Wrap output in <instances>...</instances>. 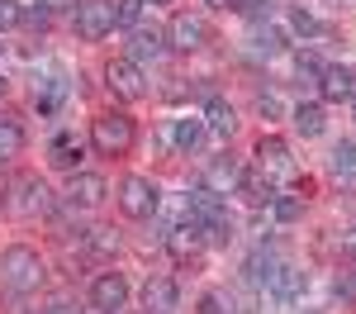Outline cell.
<instances>
[{"mask_svg": "<svg viewBox=\"0 0 356 314\" xmlns=\"http://www.w3.org/2000/svg\"><path fill=\"white\" fill-rule=\"evenodd\" d=\"M43 276H48V267H43L38 248L10 243V248L0 253V285H5L10 295H33V290L43 285Z\"/></svg>", "mask_w": 356, "mask_h": 314, "instance_id": "6da1fadb", "label": "cell"}, {"mask_svg": "<svg viewBox=\"0 0 356 314\" xmlns=\"http://www.w3.org/2000/svg\"><path fill=\"white\" fill-rule=\"evenodd\" d=\"M90 148L100 157H129L138 148V124L124 110H100L90 119Z\"/></svg>", "mask_w": 356, "mask_h": 314, "instance_id": "7a4b0ae2", "label": "cell"}, {"mask_svg": "<svg viewBox=\"0 0 356 314\" xmlns=\"http://www.w3.org/2000/svg\"><path fill=\"white\" fill-rule=\"evenodd\" d=\"M252 162H257V176H266L271 186H295L300 181V167H295V157H290V143L266 134V139L252 148Z\"/></svg>", "mask_w": 356, "mask_h": 314, "instance_id": "3957f363", "label": "cell"}, {"mask_svg": "<svg viewBox=\"0 0 356 314\" xmlns=\"http://www.w3.org/2000/svg\"><path fill=\"white\" fill-rule=\"evenodd\" d=\"M119 210H124L129 219H152V214L162 210L157 181H152V176H124V181H119Z\"/></svg>", "mask_w": 356, "mask_h": 314, "instance_id": "277c9868", "label": "cell"}, {"mask_svg": "<svg viewBox=\"0 0 356 314\" xmlns=\"http://www.w3.org/2000/svg\"><path fill=\"white\" fill-rule=\"evenodd\" d=\"M72 24H76V38H86V43L110 38L114 33V0H76Z\"/></svg>", "mask_w": 356, "mask_h": 314, "instance_id": "5b68a950", "label": "cell"}, {"mask_svg": "<svg viewBox=\"0 0 356 314\" xmlns=\"http://www.w3.org/2000/svg\"><path fill=\"white\" fill-rule=\"evenodd\" d=\"M209 38H214V29L204 24V15H171V24H166V48L171 53H200V48H209Z\"/></svg>", "mask_w": 356, "mask_h": 314, "instance_id": "8992f818", "label": "cell"}, {"mask_svg": "<svg viewBox=\"0 0 356 314\" xmlns=\"http://www.w3.org/2000/svg\"><path fill=\"white\" fill-rule=\"evenodd\" d=\"M105 86H110L114 100H124V105H138L147 95V77H143V67L129 62V57H114L110 67H105Z\"/></svg>", "mask_w": 356, "mask_h": 314, "instance_id": "52a82bcc", "label": "cell"}, {"mask_svg": "<svg viewBox=\"0 0 356 314\" xmlns=\"http://www.w3.org/2000/svg\"><path fill=\"white\" fill-rule=\"evenodd\" d=\"M10 210H15L19 219H38V214H48V210H53V191H48V181H43V176H19V181L10 186Z\"/></svg>", "mask_w": 356, "mask_h": 314, "instance_id": "ba28073f", "label": "cell"}, {"mask_svg": "<svg viewBox=\"0 0 356 314\" xmlns=\"http://www.w3.org/2000/svg\"><path fill=\"white\" fill-rule=\"evenodd\" d=\"M124 305H129V276H124V272H100V276L90 281V310L124 314Z\"/></svg>", "mask_w": 356, "mask_h": 314, "instance_id": "9c48e42d", "label": "cell"}, {"mask_svg": "<svg viewBox=\"0 0 356 314\" xmlns=\"http://www.w3.org/2000/svg\"><path fill=\"white\" fill-rule=\"evenodd\" d=\"M261 290L271 295L275 305H295V300H304V290H309V276H304L300 267H290V262H275V272L261 281Z\"/></svg>", "mask_w": 356, "mask_h": 314, "instance_id": "30bf717a", "label": "cell"}, {"mask_svg": "<svg viewBox=\"0 0 356 314\" xmlns=\"http://www.w3.org/2000/svg\"><path fill=\"white\" fill-rule=\"evenodd\" d=\"M105 200H110L105 176H95V171H76L72 176V186H67V205L72 210H100Z\"/></svg>", "mask_w": 356, "mask_h": 314, "instance_id": "8fae6325", "label": "cell"}, {"mask_svg": "<svg viewBox=\"0 0 356 314\" xmlns=\"http://www.w3.org/2000/svg\"><path fill=\"white\" fill-rule=\"evenodd\" d=\"M200 248H204V224H195L191 214L171 228V233H166V253L176 257V262H191V257H200Z\"/></svg>", "mask_w": 356, "mask_h": 314, "instance_id": "7c38bea8", "label": "cell"}, {"mask_svg": "<svg viewBox=\"0 0 356 314\" xmlns=\"http://www.w3.org/2000/svg\"><path fill=\"white\" fill-rule=\"evenodd\" d=\"M181 305V290L171 276H147L143 281V314H176Z\"/></svg>", "mask_w": 356, "mask_h": 314, "instance_id": "4fadbf2b", "label": "cell"}, {"mask_svg": "<svg viewBox=\"0 0 356 314\" xmlns=\"http://www.w3.org/2000/svg\"><path fill=\"white\" fill-rule=\"evenodd\" d=\"M48 162H53L57 171H72V176H76V171H81V162H86V143L76 139L72 129H62V134L48 143Z\"/></svg>", "mask_w": 356, "mask_h": 314, "instance_id": "5bb4252c", "label": "cell"}, {"mask_svg": "<svg viewBox=\"0 0 356 314\" xmlns=\"http://www.w3.org/2000/svg\"><path fill=\"white\" fill-rule=\"evenodd\" d=\"M318 95L323 100H352L356 95V72L352 67H342V62H332V67H323V77H318Z\"/></svg>", "mask_w": 356, "mask_h": 314, "instance_id": "9a60e30c", "label": "cell"}, {"mask_svg": "<svg viewBox=\"0 0 356 314\" xmlns=\"http://www.w3.org/2000/svg\"><path fill=\"white\" fill-rule=\"evenodd\" d=\"M238 181H243L238 157H214V162L204 167V181H200V186H209L214 196H228V191H238Z\"/></svg>", "mask_w": 356, "mask_h": 314, "instance_id": "2e32d148", "label": "cell"}, {"mask_svg": "<svg viewBox=\"0 0 356 314\" xmlns=\"http://www.w3.org/2000/svg\"><path fill=\"white\" fill-rule=\"evenodd\" d=\"M200 119H204V129H209V134H219V139H233V134H238V110H233L223 95H214V100L204 105Z\"/></svg>", "mask_w": 356, "mask_h": 314, "instance_id": "e0dca14e", "label": "cell"}, {"mask_svg": "<svg viewBox=\"0 0 356 314\" xmlns=\"http://www.w3.org/2000/svg\"><path fill=\"white\" fill-rule=\"evenodd\" d=\"M223 210H228V205H223V200L214 196L209 186H195V191H186V214H191L195 224H209V219H219Z\"/></svg>", "mask_w": 356, "mask_h": 314, "instance_id": "ac0fdd59", "label": "cell"}, {"mask_svg": "<svg viewBox=\"0 0 356 314\" xmlns=\"http://www.w3.org/2000/svg\"><path fill=\"white\" fill-rule=\"evenodd\" d=\"M166 53V33H157V29H134V38H129V62H157V57Z\"/></svg>", "mask_w": 356, "mask_h": 314, "instance_id": "d6986e66", "label": "cell"}, {"mask_svg": "<svg viewBox=\"0 0 356 314\" xmlns=\"http://www.w3.org/2000/svg\"><path fill=\"white\" fill-rule=\"evenodd\" d=\"M24 124L15 119V114H0V167H10L19 152H24Z\"/></svg>", "mask_w": 356, "mask_h": 314, "instance_id": "ffe728a7", "label": "cell"}, {"mask_svg": "<svg viewBox=\"0 0 356 314\" xmlns=\"http://www.w3.org/2000/svg\"><path fill=\"white\" fill-rule=\"evenodd\" d=\"M204 134H209V129H204V119H200V114H186V119H176V124H171V143H176V152H186V157L204 143Z\"/></svg>", "mask_w": 356, "mask_h": 314, "instance_id": "44dd1931", "label": "cell"}, {"mask_svg": "<svg viewBox=\"0 0 356 314\" xmlns=\"http://www.w3.org/2000/svg\"><path fill=\"white\" fill-rule=\"evenodd\" d=\"M290 124H295V134H300V139H318V134L328 129L323 105H295V110H290Z\"/></svg>", "mask_w": 356, "mask_h": 314, "instance_id": "7402d4cb", "label": "cell"}, {"mask_svg": "<svg viewBox=\"0 0 356 314\" xmlns=\"http://www.w3.org/2000/svg\"><path fill=\"white\" fill-rule=\"evenodd\" d=\"M238 191L247 196V205H252V210H271V200H275V186L266 181V176H257V171H252V176L243 171V181H238Z\"/></svg>", "mask_w": 356, "mask_h": 314, "instance_id": "603a6c76", "label": "cell"}, {"mask_svg": "<svg viewBox=\"0 0 356 314\" xmlns=\"http://www.w3.org/2000/svg\"><path fill=\"white\" fill-rule=\"evenodd\" d=\"M62 95H67V77H62V72H53L48 81L38 86V95H33V100H38V110H43V114H53L57 105H62Z\"/></svg>", "mask_w": 356, "mask_h": 314, "instance_id": "cb8c5ba5", "label": "cell"}, {"mask_svg": "<svg viewBox=\"0 0 356 314\" xmlns=\"http://www.w3.org/2000/svg\"><path fill=\"white\" fill-rule=\"evenodd\" d=\"M271 219H280V224L304 219V196H275L271 200Z\"/></svg>", "mask_w": 356, "mask_h": 314, "instance_id": "d4e9b609", "label": "cell"}, {"mask_svg": "<svg viewBox=\"0 0 356 314\" xmlns=\"http://www.w3.org/2000/svg\"><path fill=\"white\" fill-rule=\"evenodd\" d=\"M147 0H114V29H138Z\"/></svg>", "mask_w": 356, "mask_h": 314, "instance_id": "484cf974", "label": "cell"}, {"mask_svg": "<svg viewBox=\"0 0 356 314\" xmlns=\"http://www.w3.org/2000/svg\"><path fill=\"white\" fill-rule=\"evenodd\" d=\"M332 171L337 176H356V143L352 139H342L332 148Z\"/></svg>", "mask_w": 356, "mask_h": 314, "instance_id": "4316f807", "label": "cell"}, {"mask_svg": "<svg viewBox=\"0 0 356 314\" xmlns=\"http://www.w3.org/2000/svg\"><path fill=\"white\" fill-rule=\"evenodd\" d=\"M252 48H257V53H266V57H271V53H280V48H285V38H280V29H271V24H266V29H257V38H252Z\"/></svg>", "mask_w": 356, "mask_h": 314, "instance_id": "83f0119b", "label": "cell"}, {"mask_svg": "<svg viewBox=\"0 0 356 314\" xmlns=\"http://www.w3.org/2000/svg\"><path fill=\"white\" fill-rule=\"evenodd\" d=\"M19 24H24V5L19 0H0V33H10Z\"/></svg>", "mask_w": 356, "mask_h": 314, "instance_id": "f1b7e54d", "label": "cell"}, {"mask_svg": "<svg viewBox=\"0 0 356 314\" xmlns=\"http://www.w3.org/2000/svg\"><path fill=\"white\" fill-rule=\"evenodd\" d=\"M290 24H295V33H304V38H309V33H323V24H318L304 5H295V10H290Z\"/></svg>", "mask_w": 356, "mask_h": 314, "instance_id": "f546056e", "label": "cell"}, {"mask_svg": "<svg viewBox=\"0 0 356 314\" xmlns=\"http://www.w3.org/2000/svg\"><path fill=\"white\" fill-rule=\"evenodd\" d=\"M295 67H300V77H314V81L323 77V62L309 53V48H300V53H295Z\"/></svg>", "mask_w": 356, "mask_h": 314, "instance_id": "4dcf8cb0", "label": "cell"}, {"mask_svg": "<svg viewBox=\"0 0 356 314\" xmlns=\"http://www.w3.org/2000/svg\"><path fill=\"white\" fill-rule=\"evenodd\" d=\"M228 310H233V300H228L223 290H209V295L200 300V314H228Z\"/></svg>", "mask_w": 356, "mask_h": 314, "instance_id": "1f68e13d", "label": "cell"}, {"mask_svg": "<svg viewBox=\"0 0 356 314\" xmlns=\"http://www.w3.org/2000/svg\"><path fill=\"white\" fill-rule=\"evenodd\" d=\"M233 10H238V15H247V19H261V15L271 10V0H233Z\"/></svg>", "mask_w": 356, "mask_h": 314, "instance_id": "d6a6232c", "label": "cell"}, {"mask_svg": "<svg viewBox=\"0 0 356 314\" xmlns=\"http://www.w3.org/2000/svg\"><path fill=\"white\" fill-rule=\"evenodd\" d=\"M337 295L356 305V272H342V276H337Z\"/></svg>", "mask_w": 356, "mask_h": 314, "instance_id": "836d02e7", "label": "cell"}, {"mask_svg": "<svg viewBox=\"0 0 356 314\" xmlns=\"http://www.w3.org/2000/svg\"><path fill=\"white\" fill-rule=\"evenodd\" d=\"M38 314H76V305H72V300H48Z\"/></svg>", "mask_w": 356, "mask_h": 314, "instance_id": "e575fe53", "label": "cell"}, {"mask_svg": "<svg viewBox=\"0 0 356 314\" xmlns=\"http://www.w3.org/2000/svg\"><path fill=\"white\" fill-rule=\"evenodd\" d=\"M257 105H261V114H285V105H280V100H275V95H261V100H257Z\"/></svg>", "mask_w": 356, "mask_h": 314, "instance_id": "d590c367", "label": "cell"}, {"mask_svg": "<svg viewBox=\"0 0 356 314\" xmlns=\"http://www.w3.org/2000/svg\"><path fill=\"white\" fill-rule=\"evenodd\" d=\"M43 10H76V0H38Z\"/></svg>", "mask_w": 356, "mask_h": 314, "instance_id": "8d00e7d4", "label": "cell"}, {"mask_svg": "<svg viewBox=\"0 0 356 314\" xmlns=\"http://www.w3.org/2000/svg\"><path fill=\"white\" fill-rule=\"evenodd\" d=\"M200 5H209V10H233V0H200Z\"/></svg>", "mask_w": 356, "mask_h": 314, "instance_id": "74e56055", "label": "cell"}, {"mask_svg": "<svg viewBox=\"0 0 356 314\" xmlns=\"http://www.w3.org/2000/svg\"><path fill=\"white\" fill-rule=\"evenodd\" d=\"M5 91H10V81H5V77H0V100H5Z\"/></svg>", "mask_w": 356, "mask_h": 314, "instance_id": "f35d334b", "label": "cell"}, {"mask_svg": "<svg viewBox=\"0 0 356 314\" xmlns=\"http://www.w3.org/2000/svg\"><path fill=\"white\" fill-rule=\"evenodd\" d=\"M152 5H166V0H152Z\"/></svg>", "mask_w": 356, "mask_h": 314, "instance_id": "ab89813d", "label": "cell"}, {"mask_svg": "<svg viewBox=\"0 0 356 314\" xmlns=\"http://www.w3.org/2000/svg\"><path fill=\"white\" fill-rule=\"evenodd\" d=\"M352 110H356V95H352Z\"/></svg>", "mask_w": 356, "mask_h": 314, "instance_id": "60d3db41", "label": "cell"}, {"mask_svg": "<svg viewBox=\"0 0 356 314\" xmlns=\"http://www.w3.org/2000/svg\"><path fill=\"white\" fill-rule=\"evenodd\" d=\"M90 314H100V310H90Z\"/></svg>", "mask_w": 356, "mask_h": 314, "instance_id": "b9f144b4", "label": "cell"}]
</instances>
